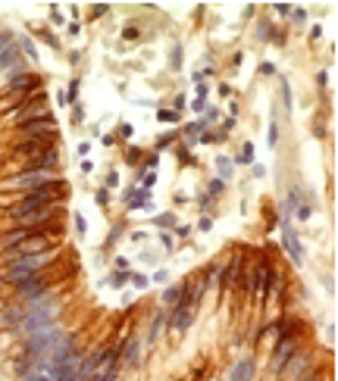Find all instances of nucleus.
<instances>
[{
  "label": "nucleus",
  "instance_id": "nucleus-46",
  "mask_svg": "<svg viewBox=\"0 0 338 381\" xmlns=\"http://www.w3.org/2000/svg\"><path fill=\"white\" fill-rule=\"evenodd\" d=\"M207 91H210V88L200 81V85H198V100H207Z\"/></svg>",
  "mask_w": 338,
  "mask_h": 381
},
{
  "label": "nucleus",
  "instance_id": "nucleus-3",
  "mask_svg": "<svg viewBox=\"0 0 338 381\" xmlns=\"http://www.w3.org/2000/svg\"><path fill=\"white\" fill-rule=\"evenodd\" d=\"M41 250H50V241H47V235H32V237H25V241H19L16 247H10V250H3L6 253V259H22V256H32V253H41Z\"/></svg>",
  "mask_w": 338,
  "mask_h": 381
},
{
  "label": "nucleus",
  "instance_id": "nucleus-28",
  "mask_svg": "<svg viewBox=\"0 0 338 381\" xmlns=\"http://www.w3.org/2000/svg\"><path fill=\"white\" fill-rule=\"evenodd\" d=\"M295 210H298L295 216H298V219H300V222H307V219H310V206H307V203H298V206H295Z\"/></svg>",
  "mask_w": 338,
  "mask_h": 381
},
{
  "label": "nucleus",
  "instance_id": "nucleus-31",
  "mask_svg": "<svg viewBox=\"0 0 338 381\" xmlns=\"http://www.w3.org/2000/svg\"><path fill=\"white\" fill-rule=\"evenodd\" d=\"M125 160L129 163H141V150L138 147H129V150H125Z\"/></svg>",
  "mask_w": 338,
  "mask_h": 381
},
{
  "label": "nucleus",
  "instance_id": "nucleus-6",
  "mask_svg": "<svg viewBox=\"0 0 338 381\" xmlns=\"http://www.w3.org/2000/svg\"><path fill=\"white\" fill-rule=\"evenodd\" d=\"M19 131L25 138H50L57 131V122H54V116H41V119H32V122H22Z\"/></svg>",
  "mask_w": 338,
  "mask_h": 381
},
{
  "label": "nucleus",
  "instance_id": "nucleus-25",
  "mask_svg": "<svg viewBox=\"0 0 338 381\" xmlns=\"http://www.w3.org/2000/svg\"><path fill=\"white\" fill-rule=\"evenodd\" d=\"M257 35H260L263 41H266V38H273V25H269V22H260V25H257Z\"/></svg>",
  "mask_w": 338,
  "mask_h": 381
},
{
  "label": "nucleus",
  "instance_id": "nucleus-49",
  "mask_svg": "<svg viewBox=\"0 0 338 381\" xmlns=\"http://www.w3.org/2000/svg\"><path fill=\"white\" fill-rule=\"evenodd\" d=\"M119 134H122V138H132V125L122 122V125H119Z\"/></svg>",
  "mask_w": 338,
  "mask_h": 381
},
{
  "label": "nucleus",
  "instance_id": "nucleus-9",
  "mask_svg": "<svg viewBox=\"0 0 338 381\" xmlns=\"http://www.w3.org/2000/svg\"><path fill=\"white\" fill-rule=\"evenodd\" d=\"M282 244H285V250H288V256L295 259V266L304 263V250H300L298 235L291 231V219H282Z\"/></svg>",
  "mask_w": 338,
  "mask_h": 381
},
{
  "label": "nucleus",
  "instance_id": "nucleus-11",
  "mask_svg": "<svg viewBox=\"0 0 338 381\" xmlns=\"http://www.w3.org/2000/svg\"><path fill=\"white\" fill-rule=\"evenodd\" d=\"M38 85H41L38 75H32V72H16V75H10V81H6V91H32Z\"/></svg>",
  "mask_w": 338,
  "mask_h": 381
},
{
  "label": "nucleus",
  "instance_id": "nucleus-19",
  "mask_svg": "<svg viewBox=\"0 0 338 381\" xmlns=\"http://www.w3.org/2000/svg\"><path fill=\"white\" fill-rule=\"evenodd\" d=\"M182 56H185V54H182V44H176V47H172V54H169V66H172L176 72L182 69Z\"/></svg>",
  "mask_w": 338,
  "mask_h": 381
},
{
  "label": "nucleus",
  "instance_id": "nucleus-50",
  "mask_svg": "<svg viewBox=\"0 0 338 381\" xmlns=\"http://www.w3.org/2000/svg\"><path fill=\"white\" fill-rule=\"evenodd\" d=\"M291 16H295V22H304L307 13H304V10H291Z\"/></svg>",
  "mask_w": 338,
  "mask_h": 381
},
{
  "label": "nucleus",
  "instance_id": "nucleus-1",
  "mask_svg": "<svg viewBox=\"0 0 338 381\" xmlns=\"http://www.w3.org/2000/svg\"><path fill=\"white\" fill-rule=\"evenodd\" d=\"M66 197V181H50L44 188H35L22 197V203L13 210V216H22V213H35V210H47V206H57V200Z\"/></svg>",
  "mask_w": 338,
  "mask_h": 381
},
{
  "label": "nucleus",
  "instance_id": "nucleus-23",
  "mask_svg": "<svg viewBox=\"0 0 338 381\" xmlns=\"http://www.w3.org/2000/svg\"><path fill=\"white\" fill-rule=\"evenodd\" d=\"M238 163H254V144H244V147H241V156H238Z\"/></svg>",
  "mask_w": 338,
  "mask_h": 381
},
{
  "label": "nucleus",
  "instance_id": "nucleus-10",
  "mask_svg": "<svg viewBox=\"0 0 338 381\" xmlns=\"http://www.w3.org/2000/svg\"><path fill=\"white\" fill-rule=\"evenodd\" d=\"M307 365H310V360H307L304 353H295L288 363H285L282 372H285V378H288V381H300V378H304V372H307Z\"/></svg>",
  "mask_w": 338,
  "mask_h": 381
},
{
  "label": "nucleus",
  "instance_id": "nucleus-47",
  "mask_svg": "<svg viewBox=\"0 0 338 381\" xmlns=\"http://www.w3.org/2000/svg\"><path fill=\"white\" fill-rule=\"evenodd\" d=\"M260 72H263V75H273L276 66H273V63H263V66H260Z\"/></svg>",
  "mask_w": 338,
  "mask_h": 381
},
{
  "label": "nucleus",
  "instance_id": "nucleus-44",
  "mask_svg": "<svg viewBox=\"0 0 338 381\" xmlns=\"http://www.w3.org/2000/svg\"><path fill=\"white\" fill-rule=\"evenodd\" d=\"M122 38H125V41H135V38H138V28H125Z\"/></svg>",
  "mask_w": 338,
  "mask_h": 381
},
{
  "label": "nucleus",
  "instance_id": "nucleus-2",
  "mask_svg": "<svg viewBox=\"0 0 338 381\" xmlns=\"http://www.w3.org/2000/svg\"><path fill=\"white\" fill-rule=\"evenodd\" d=\"M57 256V250L50 247V250H41V253H32V256H22V259H13L10 266H6V272H3V278L10 281V285H19V281H25V278H32V275H38L44 266L50 263V259Z\"/></svg>",
  "mask_w": 338,
  "mask_h": 381
},
{
  "label": "nucleus",
  "instance_id": "nucleus-24",
  "mask_svg": "<svg viewBox=\"0 0 338 381\" xmlns=\"http://www.w3.org/2000/svg\"><path fill=\"white\" fill-rule=\"evenodd\" d=\"M157 225H163V228H166V225H176V216H172V213H163V216H157Z\"/></svg>",
  "mask_w": 338,
  "mask_h": 381
},
{
  "label": "nucleus",
  "instance_id": "nucleus-30",
  "mask_svg": "<svg viewBox=\"0 0 338 381\" xmlns=\"http://www.w3.org/2000/svg\"><path fill=\"white\" fill-rule=\"evenodd\" d=\"M282 97H285V107L291 109V88H288V78H282Z\"/></svg>",
  "mask_w": 338,
  "mask_h": 381
},
{
  "label": "nucleus",
  "instance_id": "nucleus-12",
  "mask_svg": "<svg viewBox=\"0 0 338 381\" xmlns=\"http://www.w3.org/2000/svg\"><path fill=\"white\" fill-rule=\"evenodd\" d=\"M119 363H122V365H138V363H141V341H138V338H129V341L122 344Z\"/></svg>",
  "mask_w": 338,
  "mask_h": 381
},
{
  "label": "nucleus",
  "instance_id": "nucleus-29",
  "mask_svg": "<svg viewBox=\"0 0 338 381\" xmlns=\"http://www.w3.org/2000/svg\"><path fill=\"white\" fill-rule=\"evenodd\" d=\"M219 194H222V181H219V178H213V181H210V194H207V197H219Z\"/></svg>",
  "mask_w": 338,
  "mask_h": 381
},
{
  "label": "nucleus",
  "instance_id": "nucleus-34",
  "mask_svg": "<svg viewBox=\"0 0 338 381\" xmlns=\"http://www.w3.org/2000/svg\"><path fill=\"white\" fill-rule=\"evenodd\" d=\"M276 141H279V125H269V147H276Z\"/></svg>",
  "mask_w": 338,
  "mask_h": 381
},
{
  "label": "nucleus",
  "instance_id": "nucleus-37",
  "mask_svg": "<svg viewBox=\"0 0 338 381\" xmlns=\"http://www.w3.org/2000/svg\"><path fill=\"white\" fill-rule=\"evenodd\" d=\"M10 44H13V35L10 32H0V50H6Z\"/></svg>",
  "mask_w": 338,
  "mask_h": 381
},
{
  "label": "nucleus",
  "instance_id": "nucleus-21",
  "mask_svg": "<svg viewBox=\"0 0 338 381\" xmlns=\"http://www.w3.org/2000/svg\"><path fill=\"white\" fill-rule=\"evenodd\" d=\"M19 47H22V54H25V56H32V63L38 59V50H35V44L28 41V38H19Z\"/></svg>",
  "mask_w": 338,
  "mask_h": 381
},
{
  "label": "nucleus",
  "instance_id": "nucleus-55",
  "mask_svg": "<svg viewBox=\"0 0 338 381\" xmlns=\"http://www.w3.org/2000/svg\"><path fill=\"white\" fill-rule=\"evenodd\" d=\"M313 381H317V378H313Z\"/></svg>",
  "mask_w": 338,
  "mask_h": 381
},
{
  "label": "nucleus",
  "instance_id": "nucleus-40",
  "mask_svg": "<svg viewBox=\"0 0 338 381\" xmlns=\"http://www.w3.org/2000/svg\"><path fill=\"white\" fill-rule=\"evenodd\" d=\"M119 231H122V225H116L110 231V237H107V247H113V244H116V237H119Z\"/></svg>",
  "mask_w": 338,
  "mask_h": 381
},
{
  "label": "nucleus",
  "instance_id": "nucleus-33",
  "mask_svg": "<svg viewBox=\"0 0 338 381\" xmlns=\"http://www.w3.org/2000/svg\"><path fill=\"white\" fill-rule=\"evenodd\" d=\"M75 97H79V81H72V85H69V94H66V103H75Z\"/></svg>",
  "mask_w": 338,
  "mask_h": 381
},
{
  "label": "nucleus",
  "instance_id": "nucleus-48",
  "mask_svg": "<svg viewBox=\"0 0 338 381\" xmlns=\"http://www.w3.org/2000/svg\"><path fill=\"white\" fill-rule=\"evenodd\" d=\"M116 269H119V272H129V259L119 256V259H116Z\"/></svg>",
  "mask_w": 338,
  "mask_h": 381
},
{
  "label": "nucleus",
  "instance_id": "nucleus-5",
  "mask_svg": "<svg viewBox=\"0 0 338 381\" xmlns=\"http://www.w3.org/2000/svg\"><path fill=\"white\" fill-rule=\"evenodd\" d=\"M295 350H298L295 334H291V338H279V344H276V350H273V360H269V372H273V375H282L285 363L295 356Z\"/></svg>",
  "mask_w": 338,
  "mask_h": 381
},
{
  "label": "nucleus",
  "instance_id": "nucleus-17",
  "mask_svg": "<svg viewBox=\"0 0 338 381\" xmlns=\"http://www.w3.org/2000/svg\"><path fill=\"white\" fill-rule=\"evenodd\" d=\"M185 290H188V285H172V288L166 290V294H163V303H169V306H172V303H179Z\"/></svg>",
  "mask_w": 338,
  "mask_h": 381
},
{
  "label": "nucleus",
  "instance_id": "nucleus-32",
  "mask_svg": "<svg viewBox=\"0 0 338 381\" xmlns=\"http://www.w3.org/2000/svg\"><path fill=\"white\" fill-rule=\"evenodd\" d=\"M129 278H132V285L138 288V290H144V288H147V278H144V275H129Z\"/></svg>",
  "mask_w": 338,
  "mask_h": 381
},
{
  "label": "nucleus",
  "instance_id": "nucleus-35",
  "mask_svg": "<svg viewBox=\"0 0 338 381\" xmlns=\"http://www.w3.org/2000/svg\"><path fill=\"white\" fill-rule=\"evenodd\" d=\"M172 141H176V134H163V138L157 141V150H163V147H169Z\"/></svg>",
  "mask_w": 338,
  "mask_h": 381
},
{
  "label": "nucleus",
  "instance_id": "nucleus-15",
  "mask_svg": "<svg viewBox=\"0 0 338 381\" xmlns=\"http://www.w3.org/2000/svg\"><path fill=\"white\" fill-rule=\"evenodd\" d=\"M169 322V312L166 309H160V312H157V316H154V322H150V331H147V344H157V338H160V334H163V325H166Z\"/></svg>",
  "mask_w": 338,
  "mask_h": 381
},
{
  "label": "nucleus",
  "instance_id": "nucleus-27",
  "mask_svg": "<svg viewBox=\"0 0 338 381\" xmlns=\"http://www.w3.org/2000/svg\"><path fill=\"white\" fill-rule=\"evenodd\" d=\"M94 200H97V206H107V203H110V191H107V188H100V191L94 194Z\"/></svg>",
  "mask_w": 338,
  "mask_h": 381
},
{
  "label": "nucleus",
  "instance_id": "nucleus-26",
  "mask_svg": "<svg viewBox=\"0 0 338 381\" xmlns=\"http://www.w3.org/2000/svg\"><path fill=\"white\" fill-rule=\"evenodd\" d=\"M129 275H132V272H116V275H113V278H110V285H113V288L125 285V281H129Z\"/></svg>",
  "mask_w": 338,
  "mask_h": 381
},
{
  "label": "nucleus",
  "instance_id": "nucleus-39",
  "mask_svg": "<svg viewBox=\"0 0 338 381\" xmlns=\"http://www.w3.org/2000/svg\"><path fill=\"white\" fill-rule=\"evenodd\" d=\"M216 119H219V109H216V107H210V109H207V119H204V125H207V122H216Z\"/></svg>",
  "mask_w": 338,
  "mask_h": 381
},
{
  "label": "nucleus",
  "instance_id": "nucleus-52",
  "mask_svg": "<svg viewBox=\"0 0 338 381\" xmlns=\"http://www.w3.org/2000/svg\"><path fill=\"white\" fill-rule=\"evenodd\" d=\"M103 13H107V6H94V10H91V16H94V19H100Z\"/></svg>",
  "mask_w": 338,
  "mask_h": 381
},
{
  "label": "nucleus",
  "instance_id": "nucleus-38",
  "mask_svg": "<svg viewBox=\"0 0 338 381\" xmlns=\"http://www.w3.org/2000/svg\"><path fill=\"white\" fill-rule=\"evenodd\" d=\"M273 10H276V13H279V16H282V19H285V16H291V6H288V3H276V6H273Z\"/></svg>",
  "mask_w": 338,
  "mask_h": 381
},
{
  "label": "nucleus",
  "instance_id": "nucleus-7",
  "mask_svg": "<svg viewBox=\"0 0 338 381\" xmlns=\"http://www.w3.org/2000/svg\"><path fill=\"white\" fill-rule=\"evenodd\" d=\"M16 294H19V300H32V297L47 294V278L38 272V275H32V278L19 281V285H16Z\"/></svg>",
  "mask_w": 338,
  "mask_h": 381
},
{
  "label": "nucleus",
  "instance_id": "nucleus-54",
  "mask_svg": "<svg viewBox=\"0 0 338 381\" xmlns=\"http://www.w3.org/2000/svg\"><path fill=\"white\" fill-rule=\"evenodd\" d=\"M317 81H319V88H326V81H329V72H319V75H317Z\"/></svg>",
  "mask_w": 338,
  "mask_h": 381
},
{
  "label": "nucleus",
  "instance_id": "nucleus-16",
  "mask_svg": "<svg viewBox=\"0 0 338 381\" xmlns=\"http://www.w3.org/2000/svg\"><path fill=\"white\" fill-rule=\"evenodd\" d=\"M254 378V360H241L232 369V381H251Z\"/></svg>",
  "mask_w": 338,
  "mask_h": 381
},
{
  "label": "nucleus",
  "instance_id": "nucleus-43",
  "mask_svg": "<svg viewBox=\"0 0 338 381\" xmlns=\"http://www.w3.org/2000/svg\"><path fill=\"white\" fill-rule=\"evenodd\" d=\"M116 184H119V175H116V172H110V175H107V191L116 188Z\"/></svg>",
  "mask_w": 338,
  "mask_h": 381
},
{
  "label": "nucleus",
  "instance_id": "nucleus-42",
  "mask_svg": "<svg viewBox=\"0 0 338 381\" xmlns=\"http://www.w3.org/2000/svg\"><path fill=\"white\" fill-rule=\"evenodd\" d=\"M179 160H182V163H185V166H191V153H188V150H185V147H179Z\"/></svg>",
  "mask_w": 338,
  "mask_h": 381
},
{
  "label": "nucleus",
  "instance_id": "nucleus-14",
  "mask_svg": "<svg viewBox=\"0 0 338 381\" xmlns=\"http://www.w3.org/2000/svg\"><path fill=\"white\" fill-rule=\"evenodd\" d=\"M147 194L150 191H144V188H129L122 194V200H125L129 210H141V206H147Z\"/></svg>",
  "mask_w": 338,
  "mask_h": 381
},
{
  "label": "nucleus",
  "instance_id": "nucleus-45",
  "mask_svg": "<svg viewBox=\"0 0 338 381\" xmlns=\"http://www.w3.org/2000/svg\"><path fill=\"white\" fill-rule=\"evenodd\" d=\"M50 19H54V22H57V25H63V13H60V10H57V6H54V10H50Z\"/></svg>",
  "mask_w": 338,
  "mask_h": 381
},
{
  "label": "nucleus",
  "instance_id": "nucleus-22",
  "mask_svg": "<svg viewBox=\"0 0 338 381\" xmlns=\"http://www.w3.org/2000/svg\"><path fill=\"white\" fill-rule=\"evenodd\" d=\"M157 119H160V122H179L182 116H179L176 109H160V113H157Z\"/></svg>",
  "mask_w": 338,
  "mask_h": 381
},
{
  "label": "nucleus",
  "instance_id": "nucleus-53",
  "mask_svg": "<svg viewBox=\"0 0 338 381\" xmlns=\"http://www.w3.org/2000/svg\"><path fill=\"white\" fill-rule=\"evenodd\" d=\"M160 244H163V247L169 250V247H172V237H169V235H160Z\"/></svg>",
  "mask_w": 338,
  "mask_h": 381
},
{
  "label": "nucleus",
  "instance_id": "nucleus-20",
  "mask_svg": "<svg viewBox=\"0 0 338 381\" xmlns=\"http://www.w3.org/2000/svg\"><path fill=\"white\" fill-rule=\"evenodd\" d=\"M207 131V125H204V119H200V122H191V125H188V128H185V134H188V138H198V134H204Z\"/></svg>",
  "mask_w": 338,
  "mask_h": 381
},
{
  "label": "nucleus",
  "instance_id": "nucleus-4",
  "mask_svg": "<svg viewBox=\"0 0 338 381\" xmlns=\"http://www.w3.org/2000/svg\"><path fill=\"white\" fill-rule=\"evenodd\" d=\"M54 181V172H41V169H25L22 175H16L10 181V188L16 191H35V188H44V184Z\"/></svg>",
  "mask_w": 338,
  "mask_h": 381
},
{
  "label": "nucleus",
  "instance_id": "nucleus-18",
  "mask_svg": "<svg viewBox=\"0 0 338 381\" xmlns=\"http://www.w3.org/2000/svg\"><path fill=\"white\" fill-rule=\"evenodd\" d=\"M216 169H219V181L222 178H232V160L229 156H219V160H216Z\"/></svg>",
  "mask_w": 338,
  "mask_h": 381
},
{
  "label": "nucleus",
  "instance_id": "nucleus-36",
  "mask_svg": "<svg viewBox=\"0 0 338 381\" xmlns=\"http://www.w3.org/2000/svg\"><path fill=\"white\" fill-rule=\"evenodd\" d=\"M75 228H79V235H85V231H88V222H85V216H75Z\"/></svg>",
  "mask_w": 338,
  "mask_h": 381
},
{
  "label": "nucleus",
  "instance_id": "nucleus-41",
  "mask_svg": "<svg viewBox=\"0 0 338 381\" xmlns=\"http://www.w3.org/2000/svg\"><path fill=\"white\" fill-rule=\"evenodd\" d=\"M198 228H200V231H210V228H213V219H210V216H204V219L198 222Z\"/></svg>",
  "mask_w": 338,
  "mask_h": 381
},
{
  "label": "nucleus",
  "instance_id": "nucleus-13",
  "mask_svg": "<svg viewBox=\"0 0 338 381\" xmlns=\"http://www.w3.org/2000/svg\"><path fill=\"white\" fill-rule=\"evenodd\" d=\"M0 69H10L13 75H16V72H22V54L16 47H6V50H0Z\"/></svg>",
  "mask_w": 338,
  "mask_h": 381
},
{
  "label": "nucleus",
  "instance_id": "nucleus-51",
  "mask_svg": "<svg viewBox=\"0 0 338 381\" xmlns=\"http://www.w3.org/2000/svg\"><path fill=\"white\" fill-rule=\"evenodd\" d=\"M191 107H194V113H204V109H207V103H204V100H194Z\"/></svg>",
  "mask_w": 338,
  "mask_h": 381
},
{
  "label": "nucleus",
  "instance_id": "nucleus-8",
  "mask_svg": "<svg viewBox=\"0 0 338 381\" xmlns=\"http://www.w3.org/2000/svg\"><path fill=\"white\" fill-rule=\"evenodd\" d=\"M50 147H54V134H50V138H25V141L16 144V156H28V160H32V156H41L44 150H50Z\"/></svg>",
  "mask_w": 338,
  "mask_h": 381
}]
</instances>
